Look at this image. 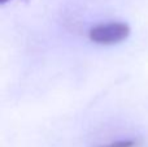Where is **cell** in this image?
<instances>
[{"label": "cell", "mask_w": 148, "mask_h": 147, "mask_svg": "<svg viewBox=\"0 0 148 147\" xmlns=\"http://www.w3.org/2000/svg\"><path fill=\"white\" fill-rule=\"evenodd\" d=\"M130 35V26L125 22L100 23L90 30L88 36L97 44H114Z\"/></svg>", "instance_id": "1"}, {"label": "cell", "mask_w": 148, "mask_h": 147, "mask_svg": "<svg viewBox=\"0 0 148 147\" xmlns=\"http://www.w3.org/2000/svg\"><path fill=\"white\" fill-rule=\"evenodd\" d=\"M96 147H138V142L134 139H123V141L110 142L108 145H100Z\"/></svg>", "instance_id": "2"}, {"label": "cell", "mask_w": 148, "mask_h": 147, "mask_svg": "<svg viewBox=\"0 0 148 147\" xmlns=\"http://www.w3.org/2000/svg\"><path fill=\"white\" fill-rule=\"evenodd\" d=\"M10 1V0H0V4H5V3Z\"/></svg>", "instance_id": "3"}]
</instances>
